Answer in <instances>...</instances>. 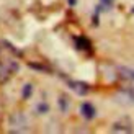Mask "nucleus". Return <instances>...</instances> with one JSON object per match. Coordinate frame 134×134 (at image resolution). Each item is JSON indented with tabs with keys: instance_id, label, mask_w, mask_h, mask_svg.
Returning a JSON list of instances; mask_svg holds the SVG:
<instances>
[{
	"instance_id": "1",
	"label": "nucleus",
	"mask_w": 134,
	"mask_h": 134,
	"mask_svg": "<svg viewBox=\"0 0 134 134\" xmlns=\"http://www.w3.org/2000/svg\"><path fill=\"white\" fill-rule=\"evenodd\" d=\"M67 83H69V87L77 93V95H87V93L90 92V87L88 83H85V82H80V80H67Z\"/></svg>"
},
{
	"instance_id": "2",
	"label": "nucleus",
	"mask_w": 134,
	"mask_h": 134,
	"mask_svg": "<svg viewBox=\"0 0 134 134\" xmlns=\"http://www.w3.org/2000/svg\"><path fill=\"white\" fill-rule=\"evenodd\" d=\"M113 131H116V132H132V123H131V119L129 118H123L121 121L115 123Z\"/></svg>"
},
{
	"instance_id": "3",
	"label": "nucleus",
	"mask_w": 134,
	"mask_h": 134,
	"mask_svg": "<svg viewBox=\"0 0 134 134\" xmlns=\"http://www.w3.org/2000/svg\"><path fill=\"white\" fill-rule=\"evenodd\" d=\"M80 113H82V116H83L85 119H88V121L97 116V110H95V106H93L92 103H88V102L82 103V106H80Z\"/></svg>"
},
{
	"instance_id": "4",
	"label": "nucleus",
	"mask_w": 134,
	"mask_h": 134,
	"mask_svg": "<svg viewBox=\"0 0 134 134\" xmlns=\"http://www.w3.org/2000/svg\"><path fill=\"white\" fill-rule=\"evenodd\" d=\"M75 48L79 51H92V43L85 36H77L75 38Z\"/></svg>"
},
{
	"instance_id": "5",
	"label": "nucleus",
	"mask_w": 134,
	"mask_h": 134,
	"mask_svg": "<svg viewBox=\"0 0 134 134\" xmlns=\"http://www.w3.org/2000/svg\"><path fill=\"white\" fill-rule=\"evenodd\" d=\"M118 70L121 72V77L134 80V69H129V67H118Z\"/></svg>"
},
{
	"instance_id": "6",
	"label": "nucleus",
	"mask_w": 134,
	"mask_h": 134,
	"mask_svg": "<svg viewBox=\"0 0 134 134\" xmlns=\"http://www.w3.org/2000/svg\"><path fill=\"white\" fill-rule=\"evenodd\" d=\"M31 93H33V85H31V83H26V85L23 87V98L28 100V98L31 97Z\"/></svg>"
},
{
	"instance_id": "7",
	"label": "nucleus",
	"mask_w": 134,
	"mask_h": 134,
	"mask_svg": "<svg viewBox=\"0 0 134 134\" xmlns=\"http://www.w3.org/2000/svg\"><path fill=\"white\" fill-rule=\"evenodd\" d=\"M59 105H61V110H62V111H67V105H69V102H67V97H61V100H59Z\"/></svg>"
},
{
	"instance_id": "8",
	"label": "nucleus",
	"mask_w": 134,
	"mask_h": 134,
	"mask_svg": "<svg viewBox=\"0 0 134 134\" xmlns=\"http://www.w3.org/2000/svg\"><path fill=\"white\" fill-rule=\"evenodd\" d=\"M48 111H49V106L46 105V103H39L38 105V113H41V115H43V113H48Z\"/></svg>"
},
{
	"instance_id": "9",
	"label": "nucleus",
	"mask_w": 134,
	"mask_h": 134,
	"mask_svg": "<svg viewBox=\"0 0 134 134\" xmlns=\"http://www.w3.org/2000/svg\"><path fill=\"white\" fill-rule=\"evenodd\" d=\"M30 67H33V69H38V70H48L46 67H43V65H36V64H30Z\"/></svg>"
},
{
	"instance_id": "10",
	"label": "nucleus",
	"mask_w": 134,
	"mask_h": 134,
	"mask_svg": "<svg viewBox=\"0 0 134 134\" xmlns=\"http://www.w3.org/2000/svg\"><path fill=\"white\" fill-rule=\"evenodd\" d=\"M102 2H103L105 5H110V3H111V0H102Z\"/></svg>"
},
{
	"instance_id": "11",
	"label": "nucleus",
	"mask_w": 134,
	"mask_h": 134,
	"mask_svg": "<svg viewBox=\"0 0 134 134\" xmlns=\"http://www.w3.org/2000/svg\"><path fill=\"white\" fill-rule=\"evenodd\" d=\"M75 2H77V0H69V3H70V5H75Z\"/></svg>"
}]
</instances>
